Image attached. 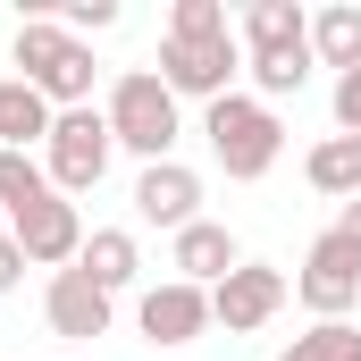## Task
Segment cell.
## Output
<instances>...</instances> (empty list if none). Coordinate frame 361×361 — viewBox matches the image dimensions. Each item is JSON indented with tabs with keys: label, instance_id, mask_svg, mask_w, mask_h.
<instances>
[{
	"label": "cell",
	"instance_id": "obj_1",
	"mask_svg": "<svg viewBox=\"0 0 361 361\" xmlns=\"http://www.w3.org/2000/svg\"><path fill=\"white\" fill-rule=\"evenodd\" d=\"M101 118H109L118 152H135L143 169H152V160H177L185 101L160 85V68H126V76H109V101H101Z\"/></svg>",
	"mask_w": 361,
	"mask_h": 361
},
{
	"label": "cell",
	"instance_id": "obj_2",
	"mask_svg": "<svg viewBox=\"0 0 361 361\" xmlns=\"http://www.w3.org/2000/svg\"><path fill=\"white\" fill-rule=\"evenodd\" d=\"M8 68L25 76V85L42 92L51 109H85L92 85H101V68H92V51L59 25V17H25L17 25V42H8Z\"/></svg>",
	"mask_w": 361,
	"mask_h": 361
},
{
	"label": "cell",
	"instance_id": "obj_3",
	"mask_svg": "<svg viewBox=\"0 0 361 361\" xmlns=\"http://www.w3.org/2000/svg\"><path fill=\"white\" fill-rule=\"evenodd\" d=\"M202 135H210V160L235 185H261L277 169V152H286V118H277L269 101H252V92L210 101V109H202Z\"/></svg>",
	"mask_w": 361,
	"mask_h": 361
},
{
	"label": "cell",
	"instance_id": "obj_4",
	"mask_svg": "<svg viewBox=\"0 0 361 361\" xmlns=\"http://www.w3.org/2000/svg\"><path fill=\"white\" fill-rule=\"evenodd\" d=\"M109 160H118V135H109V118L101 109H59V126H51V143H42V169H51V193H92V185L109 177Z\"/></svg>",
	"mask_w": 361,
	"mask_h": 361
},
{
	"label": "cell",
	"instance_id": "obj_5",
	"mask_svg": "<svg viewBox=\"0 0 361 361\" xmlns=\"http://www.w3.org/2000/svg\"><path fill=\"white\" fill-rule=\"evenodd\" d=\"M235 76H244V42L235 34H210V42H169L160 34V85L177 92V101H227L235 92Z\"/></svg>",
	"mask_w": 361,
	"mask_h": 361
},
{
	"label": "cell",
	"instance_id": "obj_6",
	"mask_svg": "<svg viewBox=\"0 0 361 361\" xmlns=\"http://www.w3.org/2000/svg\"><path fill=\"white\" fill-rule=\"evenodd\" d=\"M294 302L311 311V319H345L361 302V252L328 227V235H311V252H302V269H294Z\"/></svg>",
	"mask_w": 361,
	"mask_h": 361
},
{
	"label": "cell",
	"instance_id": "obj_7",
	"mask_svg": "<svg viewBox=\"0 0 361 361\" xmlns=\"http://www.w3.org/2000/svg\"><path fill=\"white\" fill-rule=\"evenodd\" d=\"M286 294H294V277L269 269V261H244V269H227L210 286V328H227V336H252V328H269L277 311H286Z\"/></svg>",
	"mask_w": 361,
	"mask_h": 361
},
{
	"label": "cell",
	"instance_id": "obj_8",
	"mask_svg": "<svg viewBox=\"0 0 361 361\" xmlns=\"http://www.w3.org/2000/svg\"><path fill=\"white\" fill-rule=\"evenodd\" d=\"M135 328H143V345H160V353L193 345V336L210 328V286H185V277L143 286V302H135Z\"/></svg>",
	"mask_w": 361,
	"mask_h": 361
},
{
	"label": "cell",
	"instance_id": "obj_9",
	"mask_svg": "<svg viewBox=\"0 0 361 361\" xmlns=\"http://www.w3.org/2000/svg\"><path fill=\"white\" fill-rule=\"evenodd\" d=\"M8 235H17V252H25L34 269H76V261H85V210H76L68 193H51V202H34L25 219H8Z\"/></svg>",
	"mask_w": 361,
	"mask_h": 361
},
{
	"label": "cell",
	"instance_id": "obj_10",
	"mask_svg": "<svg viewBox=\"0 0 361 361\" xmlns=\"http://www.w3.org/2000/svg\"><path fill=\"white\" fill-rule=\"evenodd\" d=\"M42 319H51V336L92 345V336H109V319H118V294H101L85 269H51V277H42Z\"/></svg>",
	"mask_w": 361,
	"mask_h": 361
},
{
	"label": "cell",
	"instance_id": "obj_11",
	"mask_svg": "<svg viewBox=\"0 0 361 361\" xmlns=\"http://www.w3.org/2000/svg\"><path fill=\"white\" fill-rule=\"evenodd\" d=\"M135 219H143V227L185 235V227L202 219V177H193L185 160H152V169L135 177Z\"/></svg>",
	"mask_w": 361,
	"mask_h": 361
},
{
	"label": "cell",
	"instance_id": "obj_12",
	"mask_svg": "<svg viewBox=\"0 0 361 361\" xmlns=\"http://www.w3.org/2000/svg\"><path fill=\"white\" fill-rule=\"evenodd\" d=\"M169 269H177L185 286H219L227 269H244V244H235L219 219H193L185 235H169Z\"/></svg>",
	"mask_w": 361,
	"mask_h": 361
},
{
	"label": "cell",
	"instance_id": "obj_13",
	"mask_svg": "<svg viewBox=\"0 0 361 361\" xmlns=\"http://www.w3.org/2000/svg\"><path fill=\"white\" fill-rule=\"evenodd\" d=\"M235 42H244V59H261V51H302V42H311V8H302V0H252V8L235 17Z\"/></svg>",
	"mask_w": 361,
	"mask_h": 361
},
{
	"label": "cell",
	"instance_id": "obj_14",
	"mask_svg": "<svg viewBox=\"0 0 361 361\" xmlns=\"http://www.w3.org/2000/svg\"><path fill=\"white\" fill-rule=\"evenodd\" d=\"M51 126H59V109L42 92L25 76H0V152H34V143H51Z\"/></svg>",
	"mask_w": 361,
	"mask_h": 361
},
{
	"label": "cell",
	"instance_id": "obj_15",
	"mask_svg": "<svg viewBox=\"0 0 361 361\" xmlns=\"http://www.w3.org/2000/svg\"><path fill=\"white\" fill-rule=\"evenodd\" d=\"M76 269L101 286V294H126L135 277H143V244H135V227H92L85 235V261Z\"/></svg>",
	"mask_w": 361,
	"mask_h": 361
},
{
	"label": "cell",
	"instance_id": "obj_16",
	"mask_svg": "<svg viewBox=\"0 0 361 361\" xmlns=\"http://www.w3.org/2000/svg\"><path fill=\"white\" fill-rule=\"evenodd\" d=\"M302 177H311V193H328V202H361V135H319L302 152Z\"/></svg>",
	"mask_w": 361,
	"mask_h": 361
},
{
	"label": "cell",
	"instance_id": "obj_17",
	"mask_svg": "<svg viewBox=\"0 0 361 361\" xmlns=\"http://www.w3.org/2000/svg\"><path fill=\"white\" fill-rule=\"evenodd\" d=\"M311 59L336 68V76H353V68H361V8H353V0L311 8Z\"/></svg>",
	"mask_w": 361,
	"mask_h": 361
},
{
	"label": "cell",
	"instance_id": "obj_18",
	"mask_svg": "<svg viewBox=\"0 0 361 361\" xmlns=\"http://www.w3.org/2000/svg\"><path fill=\"white\" fill-rule=\"evenodd\" d=\"M311 68H319V59H311V42H302V51H261V59H244V76H252V101H294V92L311 85Z\"/></svg>",
	"mask_w": 361,
	"mask_h": 361
},
{
	"label": "cell",
	"instance_id": "obj_19",
	"mask_svg": "<svg viewBox=\"0 0 361 361\" xmlns=\"http://www.w3.org/2000/svg\"><path fill=\"white\" fill-rule=\"evenodd\" d=\"M34 202H51V169H42L34 152H0V210L25 219Z\"/></svg>",
	"mask_w": 361,
	"mask_h": 361
},
{
	"label": "cell",
	"instance_id": "obj_20",
	"mask_svg": "<svg viewBox=\"0 0 361 361\" xmlns=\"http://www.w3.org/2000/svg\"><path fill=\"white\" fill-rule=\"evenodd\" d=\"M277 361H361V328L353 319H311Z\"/></svg>",
	"mask_w": 361,
	"mask_h": 361
},
{
	"label": "cell",
	"instance_id": "obj_21",
	"mask_svg": "<svg viewBox=\"0 0 361 361\" xmlns=\"http://www.w3.org/2000/svg\"><path fill=\"white\" fill-rule=\"evenodd\" d=\"M210 34H235L219 0H169V42H210Z\"/></svg>",
	"mask_w": 361,
	"mask_h": 361
},
{
	"label": "cell",
	"instance_id": "obj_22",
	"mask_svg": "<svg viewBox=\"0 0 361 361\" xmlns=\"http://www.w3.org/2000/svg\"><path fill=\"white\" fill-rule=\"evenodd\" d=\"M34 17H59V25L85 42V34H109V25H118V0H68V8H34Z\"/></svg>",
	"mask_w": 361,
	"mask_h": 361
},
{
	"label": "cell",
	"instance_id": "obj_23",
	"mask_svg": "<svg viewBox=\"0 0 361 361\" xmlns=\"http://www.w3.org/2000/svg\"><path fill=\"white\" fill-rule=\"evenodd\" d=\"M328 109H336V135H361V68H353V76H336Z\"/></svg>",
	"mask_w": 361,
	"mask_h": 361
},
{
	"label": "cell",
	"instance_id": "obj_24",
	"mask_svg": "<svg viewBox=\"0 0 361 361\" xmlns=\"http://www.w3.org/2000/svg\"><path fill=\"white\" fill-rule=\"evenodd\" d=\"M25 269H34V261L17 252V235H0V294H17V286H25Z\"/></svg>",
	"mask_w": 361,
	"mask_h": 361
},
{
	"label": "cell",
	"instance_id": "obj_25",
	"mask_svg": "<svg viewBox=\"0 0 361 361\" xmlns=\"http://www.w3.org/2000/svg\"><path fill=\"white\" fill-rule=\"evenodd\" d=\"M336 235H345V244L361 252V202H345V219H336Z\"/></svg>",
	"mask_w": 361,
	"mask_h": 361
}]
</instances>
